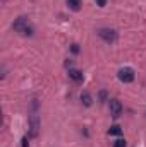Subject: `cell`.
<instances>
[{
	"mask_svg": "<svg viewBox=\"0 0 146 147\" xmlns=\"http://www.w3.org/2000/svg\"><path fill=\"white\" fill-rule=\"evenodd\" d=\"M12 28H14V31L19 33L21 36H33V33H35V29H33V26L29 24V21H28L26 17H23V16L14 21Z\"/></svg>",
	"mask_w": 146,
	"mask_h": 147,
	"instance_id": "6da1fadb",
	"label": "cell"
},
{
	"mask_svg": "<svg viewBox=\"0 0 146 147\" xmlns=\"http://www.w3.org/2000/svg\"><path fill=\"white\" fill-rule=\"evenodd\" d=\"M98 36L102 38L105 43H108V45H113V43L119 39L117 31H115V29H110V28H102V29H98Z\"/></svg>",
	"mask_w": 146,
	"mask_h": 147,
	"instance_id": "7a4b0ae2",
	"label": "cell"
},
{
	"mask_svg": "<svg viewBox=\"0 0 146 147\" xmlns=\"http://www.w3.org/2000/svg\"><path fill=\"white\" fill-rule=\"evenodd\" d=\"M117 77H119V80L120 82H124V84H129V82H132L134 80V70L131 69V67H124V69H120L119 74H117Z\"/></svg>",
	"mask_w": 146,
	"mask_h": 147,
	"instance_id": "3957f363",
	"label": "cell"
},
{
	"mask_svg": "<svg viewBox=\"0 0 146 147\" xmlns=\"http://www.w3.org/2000/svg\"><path fill=\"white\" fill-rule=\"evenodd\" d=\"M38 130H40V116H38L36 111H33L29 115V135L31 137H36Z\"/></svg>",
	"mask_w": 146,
	"mask_h": 147,
	"instance_id": "277c9868",
	"label": "cell"
},
{
	"mask_svg": "<svg viewBox=\"0 0 146 147\" xmlns=\"http://www.w3.org/2000/svg\"><path fill=\"white\" fill-rule=\"evenodd\" d=\"M108 108H110V115H112L113 118H119V116L122 115V111H124V106H122V103H120L119 99H110Z\"/></svg>",
	"mask_w": 146,
	"mask_h": 147,
	"instance_id": "5b68a950",
	"label": "cell"
},
{
	"mask_svg": "<svg viewBox=\"0 0 146 147\" xmlns=\"http://www.w3.org/2000/svg\"><path fill=\"white\" fill-rule=\"evenodd\" d=\"M69 77L72 79L74 82H83V79H84V75H83V72H81V70H76V69H72V70H69Z\"/></svg>",
	"mask_w": 146,
	"mask_h": 147,
	"instance_id": "8992f818",
	"label": "cell"
},
{
	"mask_svg": "<svg viewBox=\"0 0 146 147\" xmlns=\"http://www.w3.org/2000/svg\"><path fill=\"white\" fill-rule=\"evenodd\" d=\"M81 103H83L84 106H91V105H93L91 94H89V92H83V94H81Z\"/></svg>",
	"mask_w": 146,
	"mask_h": 147,
	"instance_id": "52a82bcc",
	"label": "cell"
},
{
	"mask_svg": "<svg viewBox=\"0 0 146 147\" xmlns=\"http://www.w3.org/2000/svg\"><path fill=\"white\" fill-rule=\"evenodd\" d=\"M81 0H67V5H69V9L71 10H74V12H77L79 9H81Z\"/></svg>",
	"mask_w": 146,
	"mask_h": 147,
	"instance_id": "ba28073f",
	"label": "cell"
},
{
	"mask_svg": "<svg viewBox=\"0 0 146 147\" xmlns=\"http://www.w3.org/2000/svg\"><path fill=\"white\" fill-rule=\"evenodd\" d=\"M108 134L110 135H120V134H122V128H120L119 125H113V127H110Z\"/></svg>",
	"mask_w": 146,
	"mask_h": 147,
	"instance_id": "9c48e42d",
	"label": "cell"
},
{
	"mask_svg": "<svg viewBox=\"0 0 146 147\" xmlns=\"http://www.w3.org/2000/svg\"><path fill=\"white\" fill-rule=\"evenodd\" d=\"M113 147H126V140H124V139H117V140L113 142Z\"/></svg>",
	"mask_w": 146,
	"mask_h": 147,
	"instance_id": "30bf717a",
	"label": "cell"
},
{
	"mask_svg": "<svg viewBox=\"0 0 146 147\" xmlns=\"http://www.w3.org/2000/svg\"><path fill=\"white\" fill-rule=\"evenodd\" d=\"M100 99H102V101H105V99H107V92H105V91H102V92H100Z\"/></svg>",
	"mask_w": 146,
	"mask_h": 147,
	"instance_id": "8fae6325",
	"label": "cell"
},
{
	"mask_svg": "<svg viewBox=\"0 0 146 147\" xmlns=\"http://www.w3.org/2000/svg\"><path fill=\"white\" fill-rule=\"evenodd\" d=\"M96 3H98L100 7H105V5H107V0H96Z\"/></svg>",
	"mask_w": 146,
	"mask_h": 147,
	"instance_id": "7c38bea8",
	"label": "cell"
},
{
	"mask_svg": "<svg viewBox=\"0 0 146 147\" xmlns=\"http://www.w3.org/2000/svg\"><path fill=\"white\" fill-rule=\"evenodd\" d=\"M71 50H72L74 53H79V46H77V45H72V46H71Z\"/></svg>",
	"mask_w": 146,
	"mask_h": 147,
	"instance_id": "4fadbf2b",
	"label": "cell"
},
{
	"mask_svg": "<svg viewBox=\"0 0 146 147\" xmlns=\"http://www.w3.org/2000/svg\"><path fill=\"white\" fill-rule=\"evenodd\" d=\"M23 147H29V144H28V137L23 139Z\"/></svg>",
	"mask_w": 146,
	"mask_h": 147,
	"instance_id": "5bb4252c",
	"label": "cell"
}]
</instances>
